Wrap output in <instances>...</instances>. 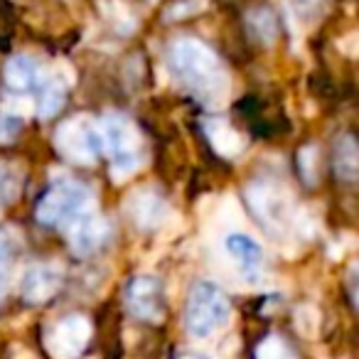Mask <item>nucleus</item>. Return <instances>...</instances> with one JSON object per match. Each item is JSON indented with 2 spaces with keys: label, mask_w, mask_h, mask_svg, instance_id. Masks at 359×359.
<instances>
[{
  "label": "nucleus",
  "mask_w": 359,
  "mask_h": 359,
  "mask_svg": "<svg viewBox=\"0 0 359 359\" xmlns=\"http://www.w3.org/2000/svg\"><path fill=\"white\" fill-rule=\"evenodd\" d=\"M231 318V303L226 293L219 285L202 280L192 288L190 298H187L185 310V327L192 337L207 339L217 334Z\"/></svg>",
  "instance_id": "4"
},
{
  "label": "nucleus",
  "mask_w": 359,
  "mask_h": 359,
  "mask_svg": "<svg viewBox=\"0 0 359 359\" xmlns=\"http://www.w3.org/2000/svg\"><path fill=\"white\" fill-rule=\"evenodd\" d=\"M104 153L111 158V170L116 180H126L143 163V140L128 116L109 114L99 123Z\"/></svg>",
  "instance_id": "2"
},
{
  "label": "nucleus",
  "mask_w": 359,
  "mask_h": 359,
  "mask_svg": "<svg viewBox=\"0 0 359 359\" xmlns=\"http://www.w3.org/2000/svg\"><path fill=\"white\" fill-rule=\"evenodd\" d=\"M295 327L303 337L308 339H315L320 332V313L315 305H300L295 310Z\"/></svg>",
  "instance_id": "18"
},
{
  "label": "nucleus",
  "mask_w": 359,
  "mask_h": 359,
  "mask_svg": "<svg viewBox=\"0 0 359 359\" xmlns=\"http://www.w3.org/2000/svg\"><path fill=\"white\" fill-rule=\"evenodd\" d=\"M126 305L138 320L145 323H163L165 318V290L163 280L158 276H135L128 285H126Z\"/></svg>",
  "instance_id": "7"
},
{
  "label": "nucleus",
  "mask_w": 359,
  "mask_h": 359,
  "mask_svg": "<svg viewBox=\"0 0 359 359\" xmlns=\"http://www.w3.org/2000/svg\"><path fill=\"white\" fill-rule=\"evenodd\" d=\"M177 359H210V357H205V354L195 352V349H187V352L177 354Z\"/></svg>",
  "instance_id": "24"
},
{
  "label": "nucleus",
  "mask_w": 359,
  "mask_h": 359,
  "mask_svg": "<svg viewBox=\"0 0 359 359\" xmlns=\"http://www.w3.org/2000/svg\"><path fill=\"white\" fill-rule=\"evenodd\" d=\"M300 165H303V172H305V180L313 182V170H315V148H305L300 153Z\"/></svg>",
  "instance_id": "23"
},
{
  "label": "nucleus",
  "mask_w": 359,
  "mask_h": 359,
  "mask_svg": "<svg viewBox=\"0 0 359 359\" xmlns=\"http://www.w3.org/2000/svg\"><path fill=\"white\" fill-rule=\"evenodd\" d=\"M96 210V197L86 185L76 182L72 177H57L52 182L50 192L40 200L37 207V219L42 224H57L69 226L81 215Z\"/></svg>",
  "instance_id": "3"
},
{
  "label": "nucleus",
  "mask_w": 359,
  "mask_h": 359,
  "mask_svg": "<svg viewBox=\"0 0 359 359\" xmlns=\"http://www.w3.org/2000/svg\"><path fill=\"white\" fill-rule=\"evenodd\" d=\"M249 30L259 42L271 45V42L276 40V32H278V30H276L273 13L266 11V8H256V11H251L249 13Z\"/></svg>",
  "instance_id": "17"
},
{
  "label": "nucleus",
  "mask_w": 359,
  "mask_h": 359,
  "mask_svg": "<svg viewBox=\"0 0 359 359\" xmlns=\"http://www.w3.org/2000/svg\"><path fill=\"white\" fill-rule=\"evenodd\" d=\"M13 359H37L35 354H30V352H22V349H18L15 354H13Z\"/></svg>",
  "instance_id": "25"
},
{
  "label": "nucleus",
  "mask_w": 359,
  "mask_h": 359,
  "mask_svg": "<svg viewBox=\"0 0 359 359\" xmlns=\"http://www.w3.org/2000/svg\"><path fill=\"white\" fill-rule=\"evenodd\" d=\"M15 192H18L15 177L6 168H0V205H8L15 197Z\"/></svg>",
  "instance_id": "20"
},
{
  "label": "nucleus",
  "mask_w": 359,
  "mask_h": 359,
  "mask_svg": "<svg viewBox=\"0 0 359 359\" xmlns=\"http://www.w3.org/2000/svg\"><path fill=\"white\" fill-rule=\"evenodd\" d=\"M224 249L231 256L236 266H239L241 276H246L249 280H256L264 269V249L261 244L249 234H241V231H231L224 239Z\"/></svg>",
  "instance_id": "10"
},
{
  "label": "nucleus",
  "mask_w": 359,
  "mask_h": 359,
  "mask_svg": "<svg viewBox=\"0 0 359 359\" xmlns=\"http://www.w3.org/2000/svg\"><path fill=\"white\" fill-rule=\"evenodd\" d=\"M249 205L256 212L264 226L273 234H288L293 229H300L298 224V210L293 207L290 197L283 190L273 185H251L249 192Z\"/></svg>",
  "instance_id": "5"
},
{
  "label": "nucleus",
  "mask_w": 359,
  "mask_h": 359,
  "mask_svg": "<svg viewBox=\"0 0 359 359\" xmlns=\"http://www.w3.org/2000/svg\"><path fill=\"white\" fill-rule=\"evenodd\" d=\"M8 266H11L8 244L0 239V300H3V295H6V288H8Z\"/></svg>",
  "instance_id": "21"
},
{
  "label": "nucleus",
  "mask_w": 359,
  "mask_h": 359,
  "mask_svg": "<svg viewBox=\"0 0 359 359\" xmlns=\"http://www.w3.org/2000/svg\"><path fill=\"white\" fill-rule=\"evenodd\" d=\"M170 72L207 109H219L229 96V79L217 55L197 40H180L170 50Z\"/></svg>",
  "instance_id": "1"
},
{
  "label": "nucleus",
  "mask_w": 359,
  "mask_h": 359,
  "mask_svg": "<svg viewBox=\"0 0 359 359\" xmlns=\"http://www.w3.org/2000/svg\"><path fill=\"white\" fill-rule=\"evenodd\" d=\"M57 145L65 158L74 160V163H94L101 153H104V143H101V130L84 116L67 121L60 130H57Z\"/></svg>",
  "instance_id": "6"
},
{
  "label": "nucleus",
  "mask_w": 359,
  "mask_h": 359,
  "mask_svg": "<svg viewBox=\"0 0 359 359\" xmlns=\"http://www.w3.org/2000/svg\"><path fill=\"white\" fill-rule=\"evenodd\" d=\"M91 337V325L84 315L60 320L47 334V349L55 359H79Z\"/></svg>",
  "instance_id": "8"
},
{
  "label": "nucleus",
  "mask_w": 359,
  "mask_h": 359,
  "mask_svg": "<svg viewBox=\"0 0 359 359\" xmlns=\"http://www.w3.org/2000/svg\"><path fill=\"white\" fill-rule=\"evenodd\" d=\"M6 84L15 91H25V89H35V86L45 84V76L42 69L32 57L18 55L11 57L6 65Z\"/></svg>",
  "instance_id": "13"
},
{
  "label": "nucleus",
  "mask_w": 359,
  "mask_h": 359,
  "mask_svg": "<svg viewBox=\"0 0 359 359\" xmlns=\"http://www.w3.org/2000/svg\"><path fill=\"white\" fill-rule=\"evenodd\" d=\"M67 231H69L72 249L79 256L94 254L96 249H101V244H104L111 234L106 219H101V217L96 215V210L86 212V215H81L76 222H72V224L67 226Z\"/></svg>",
  "instance_id": "9"
},
{
  "label": "nucleus",
  "mask_w": 359,
  "mask_h": 359,
  "mask_svg": "<svg viewBox=\"0 0 359 359\" xmlns=\"http://www.w3.org/2000/svg\"><path fill=\"white\" fill-rule=\"evenodd\" d=\"M15 130H18V118L3 111V114H0V140L13 138V135H15Z\"/></svg>",
  "instance_id": "22"
},
{
  "label": "nucleus",
  "mask_w": 359,
  "mask_h": 359,
  "mask_svg": "<svg viewBox=\"0 0 359 359\" xmlns=\"http://www.w3.org/2000/svg\"><path fill=\"white\" fill-rule=\"evenodd\" d=\"M256 359H295V354L280 337H266L256 349Z\"/></svg>",
  "instance_id": "19"
},
{
  "label": "nucleus",
  "mask_w": 359,
  "mask_h": 359,
  "mask_svg": "<svg viewBox=\"0 0 359 359\" xmlns=\"http://www.w3.org/2000/svg\"><path fill=\"white\" fill-rule=\"evenodd\" d=\"M60 288H62V271L57 269V266H47V264L27 269L25 276H22V285H20L22 298L32 305L52 300Z\"/></svg>",
  "instance_id": "11"
},
{
  "label": "nucleus",
  "mask_w": 359,
  "mask_h": 359,
  "mask_svg": "<svg viewBox=\"0 0 359 359\" xmlns=\"http://www.w3.org/2000/svg\"><path fill=\"white\" fill-rule=\"evenodd\" d=\"M334 163H337V175L344 182H354L359 170V155H357V143L352 135H344L337 143V153H334Z\"/></svg>",
  "instance_id": "16"
},
{
  "label": "nucleus",
  "mask_w": 359,
  "mask_h": 359,
  "mask_svg": "<svg viewBox=\"0 0 359 359\" xmlns=\"http://www.w3.org/2000/svg\"><path fill=\"white\" fill-rule=\"evenodd\" d=\"M128 215L138 229H158L168 219L170 210L155 190H138L128 200Z\"/></svg>",
  "instance_id": "12"
},
{
  "label": "nucleus",
  "mask_w": 359,
  "mask_h": 359,
  "mask_svg": "<svg viewBox=\"0 0 359 359\" xmlns=\"http://www.w3.org/2000/svg\"><path fill=\"white\" fill-rule=\"evenodd\" d=\"M205 133L210 138V143L215 145L217 153L226 155V158H234V155H239L244 150V138L231 126L219 123V121H207Z\"/></svg>",
  "instance_id": "14"
},
{
  "label": "nucleus",
  "mask_w": 359,
  "mask_h": 359,
  "mask_svg": "<svg viewBox=\"0 0 359 359\" xmlns=\"http://www.w3.org/2000/svg\"><path fill=\"white\" fill-rule=\"evenodd\" d=\"M65 96H67L65 79H60V76H47L45 84L40 86V109H37L42 118L55 116L57 111L62 109V104H65Z\"/></svg>",
  "instance_id": "15"
}]
</instances>
